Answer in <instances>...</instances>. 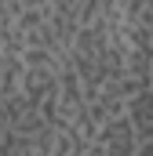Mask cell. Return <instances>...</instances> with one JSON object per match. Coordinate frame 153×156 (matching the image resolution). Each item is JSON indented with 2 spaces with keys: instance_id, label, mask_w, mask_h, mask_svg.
Segmentation results:
<instances>
[{
  "instance_id": "7",
  "label": "cell",
  "mask_w": 153,
  "mask_h": 156,
  "mask_svg": "<svg viewBox=\"0 0 153 156\" xmlns=\"http://www.w3.org/2000/svg\"><path fill=\"white\" fill-rule=\"evenodd\" d=\"M0 51H4V44H0Z\"/></svg>"
},
{
  "instance_id": "2",
  "label": "cell",
  "mask_w": 153,
  "mask_h": 156,
  "mask_svg": "<svg viewBox=\"0 0 153 156\" xmlns=\"http://www.w3.org/2000/svg\"><path fill=\"white\" fill-rule=\"evenodd\" d=\"M58 91V69L55 66H40V69H22L18 76V94L29 102V105H44L47 98H55Z\"/></svg>"
},
{
  "instance_id": "6",
  "label": "cell",
  "mask_w": 153,
  "mask_h": 156,
  "mask_svg": "<svg viewBox=\"0 0 153 156\" xmlns=\"http://www.w3.org/2000/svg\"><path fill=\"white\" fill-rule=\"evenodd\" d=\"M146 80H150V87H153V62H150V76H146Z\"/></svg>"
},
{
  "instance_id": "3",
  "label": "cell",
  "mask_w": 153,
  "mask_h": 156,
  "mask_svg": "<svg viewBox=\"0 0 153 156\" xmlns=\"http://www.w3.org/2000/svg\"><path fill=\"white\" fill-rule=\"evenodd\" d=\"M124 116L131 120L135 127H153V87H142V91H135L128 98Z\"/></svg>"
},
{
  "instance_id": "1",
  "label": "cell",
  "mask_w": 153,
  "mask_h": 156,
  "mask_svg": "<svg viewBox=\"0 0 153 156\" xmlns=\"http://www.w3.org/2000/svg\"><path fill=\"white\" fill-rule=\"evenodd\" d=\"M95 145L106 156H135V123L128 116H113L106 120L95 134Z\"/></svg>"
},
{
  "instance_id": "5",
  "label": "cell",
  "mask_w": 153,
  "mask_h": 156,
  "mask_svg": "<svg viewBox=\"0 0 153 156\" xmlns=\"http://www.w3.org/2000/svg\"><path fill=\"white\" fill-rule=\"evenodd\" d=\"M135 156H153V138L150 142H135Z\"/></svg>"
},
{
  "instance_id": "4",
  "label": "cell",
  "mask_w": 153,
  "mask_h": 156,
  "mask_svg": "<svg viewBox=\"0 0 153 156\" xmlns=\"http://www.w3.org/2000/svg\"><path fill=\"white\" fill-rule=\"evenodd\" d=\"M44 22H47V11H44V7H26V4H22V11L15 15V22H11V26H15V29H18V33L26 37V33L40 29Z\"/></svg>"
}]
</instances>
